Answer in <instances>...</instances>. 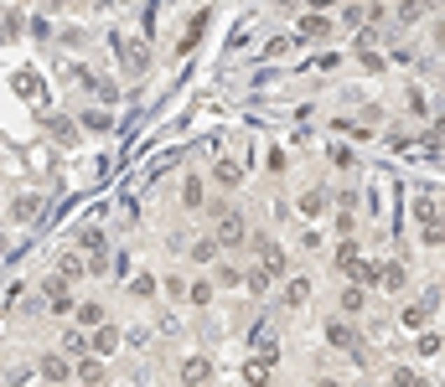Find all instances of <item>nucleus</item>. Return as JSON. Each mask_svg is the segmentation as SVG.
I'll use <instances>...</instances> for the list:
<instances>
[{"mask_svg":"<svg viewBox=\"0 0 445 387\" xmlns=\"http://www.w3.org/2000/svg\"><path fill=\"white\" fill-rule=\"evenodd\" d=\"M213 238H218V248H239L243 238H248V222H243V212L222 207V212H218V228H213Z\"/></svg>","mask_w":445,"mask_h":387,"instance_id":"obj_1","label":"nucleus"},{"mask_svg":"<svg viewBox=\"0 0 445 387\" xmlns=\"http://www.w3.org/2000/svg\"><path fill=\"white\" fill-rule=\"evenodd\" d=\"M414 217H420V238H425V243L430 248H440L445 243V222H440V207H435V196H420V202H414Z\"/></svg>","mask_w":445,"mask_h":387,"instance_id":"obj_2","label":"nucleus"},{"mask_svg":"<svg viewBox=\"0 0 445 387\" xmlns=\"http://www.w3.org/2000/svg\"><path fill=\"white\" fill-rule=\"evenodd\" d=\"M120 326H109V320H99V326L94 330H88V351H94V356H114V351H120Z\"/></svg>","mask_w":445,"mask_h":387,"instance_id":"obj_3","label":"nucleus"},{"mask_svg":"<svg viewBox=\"0 0 445 387\" xmlns=\"http://www.w3.org/2000/svg\"><path fill=\"white\" fill-rule=\"evenodd\" d=\"M337 26L321 16V10H306V16H300V26H295V42H326V36H332Z\"/></svg>","mask_w":445,"mask_h":387,"instance_id":"obj_4","label":"nucleus"},{"mask_svg":"<svg viewBox=\"0 0 445 387\" xmlns=\"http://www.w3.org/2000/svg\"><path fill=\"white\" fill-rule=\"evenodd\" d=\"M114 47H120V57H125V73H146L150 68V47L146 42H125V36H114Z\"/></svg>","mask_w":445,"mask_h":387,"instance_id":"obj_5","label":"nucleus"},{"mask_svg":"<svg viewBox=\"0 0 445 387\" xmlns=\"http://www.w3.org/2000/svg\"><path fill=\"white\" fill-rule=\"evenodd\" d=\"M373 284L388 289V295H399V289H404V263H394V258H388V263H373Z\"/></svg>","mask_w":445,"mask_h":387,"instance_id":"obj_6","label":"nucleus"},{"mask_svg":"<svg viewBox=\"0 0 445 387\" xmlns=\"http://www.w3.org/2000/svg\"><path fill=\"white\" fill-rule=\"evenodd\" d=\"M254 248H259V269L280 279V274H285V248H280V243H269V238H259Z\"/></svg>","mask_w":445,"mask_h":387,"instance_id":"obj_7","label":"nucleus"},{"mask_svg":"<svg viewBox=\"0 0 445 387\" xmlns=\"http://www.w3.org/2000/svg\"><path fill=\"white\" fill-rule=\"evenodd\" d=\"M213 181L222 186V191H233V186H243V166H239V160H228V155H218V166H213Z\"/></svg>","mask_w":445,"mask_h":387,"instance_id":"obj_8","label":"nucleus"},{"mask_svg":"<svg viewBox=\"0 0 445 387\" xmlns=\"http://www.w3.org/2000/svg\"><path fill=\"white\" fill-rule=\"evenodd\" d=\"M207 377H213V362H207V356H187V362H181V382L187 387H202Z\"/></svg>","mask_w":445,"mask_h":387,"instance_id":"obj_9","label":"nucleus"},{"mask_svg":"<svg viewBox=\"0 0 445 387\" xmlns=\"http://www.w3.org/2000/svg\"><path fill=\"white\" fill-rule=\"evenodd\" d=\"M326 341H332L337 351H358V330H352L347 320H332V326H326Z\"/></svg>","mask_w":445,"mask_h":387,"instance_id":"obj_10","label":"nucleus"},{"mask_svg":"<svg viewBox=\"0 0 445 387\" xmlns=\"http://www.w3.org/2000/svg\"><path fill=\"white\" fill-rule=\"evenodd\" d=\"M36 367H42V377H47V382H68V377H73V362H68V356H57V351L42 356Z\"/></svg>","mask_w":445,"mask_h":387,"instance_id":"obj_11","label":"nucleus"},{"mask_svg":"<svg viewBox=\"0 0 445 387\" xmlns=\"http://www.w3.org/2000/svg\"><path fill=\"white\" fill-rule=\"evenodd\" d=\"M36 212H42V196H31V191H21L16 202H10V222H31Z\"/></svg>","mask_w":445,"mask_h":387,"instance_id":"obj_12","label":"nucleus"},{"mask_svg":"<svg viewBox=\"0 0 445 387\" xmlns=\"http://www.w3.org/2000/svg\"><path fill=\"white\" fill-rule=\"evenodd\" d=\"M430 10V0H394V16H399V26H414Z\"/></svg>","mask_w":445,"mask_h":387,"instance_id":"obj_13","label":"nucleus"},{"mask_svg":"<svg viewBox=\"0 0 445 387\" xmlns=\"http://www.w3.org/2000/svg\"><path fill=\"white\" fill-rule=\"evenodd\" d=\"M83 269H88L83 253H62V258H57V274L68 279V284H73V279H83Z\"/></svg>","mask_w":445,"mask_h":387,"instance_id":"obj_14","label":"nucleus"},{"mask_svg":"<svg viewBox=\"0 0 445 387\" xmlns=\"http://www.w3.org/2000/svg\"><path fill=\"white\" fill-rule=\"evenodd\" d=\"M16 93H21V98H31V103H36V98H42V78H36L31 68H21V73H16Z\"/></svg>","mask_w":445,"mask_h":387,"instance_id":"obj_15","label":"nucleus"},{"mask_svg":"<svg viewBox=\"0 0 445 387\" xmlns=\"http://www.w3.org/2000/svg\"><path fill=\"white\" fill-rule=\"evenodd\" d=\"M78 382H83V387H99L104 382V356H99V362H94V356H83V362H78Z\"/></svg>","mask_w":445,"mask_h":387,"instance_id":"obj_16","label":"nucleus"},{"mask_svg":"<svg viewBox=\"0 0 445 387\" xmlns=\"http://www.w3.org/2000/svg\"><path fill=\"white\" fill-rule=\"evenodd\" d=\"M207 26H213V16H207V10H202V16L192 21V31H187V36H181V42H176V52H192V47L202 42V31H207Z\"/></svg>","mask_w":445,"mask_h":387,"instance_id":"obj_17","label":"nucleus"},{"mask_svg":"<svg viewBox=\"0 0 445 387\" xmlns=\"http://www.w3.org/2000/svg\"><path fill=\"white\" fill-rule=\"evenodd\" d=\"M362 305H368L362 284H347V289H342V315H362Z\"/></svg>","mask_w":445,"mask_h":387,"instance_id":"obj_18","label":"nucleus"},{"mask_svg":"<svg viewBox=\"0 0 445 387\" xmlns=\"http://www.w3.org/2000/svg\"><path fill=\"white\" fill-rule=\"evenodd\" d=\"M181 207H187V212H197V207H202V181H197V176L181 181Z\"/></svg>","mask_w":445,"mask_h":387,"instance_id":"obj_19","label":"nucleus"},{"mask_svg":"<svg viewBox=\"0 0 445 387\" xmlns=\"http://www.w3.org/2000/svg\"><path fill=\"white\" fill-rule=\"evenodd\" d=\"M295 207H300V217H321V212H326V196L321 191H300Z\"/></svg>","mask_w":445,"mask_h":387,"instance_id":"obj_20","label":"nucleus"},{"mask_svg":"<svg viewBox=\"0 0 445 387\" xmlns=\"http://www.w3.org/2000/svg\"><path fill=\"white\" fill-rule=\"evenodd\" d=\"M306 300H311V279H290V289H285V305H290V310H300Z\"/></svg>","mask_w":445,"mask_h":387,"instance_id":"obj_21","label":"nucleus"},{"mask_svg":"<svg viewBox=\"0 0 445 387\" xmlns=\"http://www.w3.org/2000/svg\"><path fill=\"white\" fill-rule=\"evenodd\" d=\"M192 258H197V263H213V258H218V238H213V233L197 238V243H192Z\"/></svg>","mask_w":445,"mask_h":387,"instance_id":"obj_22","label":"nucleus"},{"mask_svg":"<svg viewBox=\"0 0 445 387\" xmlns=\"http://www.w3.org/2000/svg\"><path fill=\"white\" fill-rule=\"evenodd\" d=\"M399 320H404V326H409V330H420L425 320H430V300H420V305H409V310H404Z\"/></svg>","mask_w":445,"mask_h":387,"instance_id":"obj_23","label":"nucleus"},{"mask_svg":"<svg viewBox=\"0 0 445 387\" xmlns=\"http://www.w3.org/2000/svg\"><path fill=\"white\" fill-rule=\"evenodd\" d=\"M358 258H362V253H358V243H352V238H342V248H337V269L347 274V269H352Z\"/></svg>","mask_w":445,"mask_h":387,"instance_id":"obj_24","label":"nucleus"},{"mask_svg":"<svg viewBox=\"0 0 445 387\" xmlns=\"http://www.w3.org/2000/svg\"><path fill=\"white\" fill-rule=\"evenodd\" d=\"M213 284H222V289H239V284H243V269H233V263H222V269L213 274Z\"/></svg>","mask_w":445,"mask_h":387,"instance_id":"obj_25","label":"nucleus"},{"mask_svg":"<svg viewBox=\"0 0 445 387\" xmlns=\"http://www.w3.org/2000/svg\"><path fill=\"white\" fill-rule=\"evenodd\" d=\"M187 300H192V305H213V279H197V284H187Z\"/></svg>","mask_w":445,"mask_h":387,"instance_id":"obj_26","label":"nucleus"},{"mask_svg":"<svg viewBox=\"0 0 445 387\" xmlns=\"http://www.w3.org/2000/svg\"><path fill=\"white\" fill-rule=\"evenodd\" d=\"M62 351H68V356H83L88 351V336H83V330H68V336H62Z\"/></svg>","mask_w":445,"mask_h":387,"instance_id":"obj_27","label":"nucleus"},{"mask_svg":"<svg viewBox=\"0 0 445 387\" xmlns=\"http://www.w3.org/2000/svg\"><path fill=\"white\" fill-rule=\"evenodd\" d=\"M129 295H135V300H150V295H155V279H150V274L129 279Z\"/></svg>","mask_w":445,"mask_h":387,"instance_id":"obj_28","label":"nucleus"},{"mask_svg":"<svg viewBox=\"0 0 445 387\" xmlns=\"http://www.w3.org/2000/svg\"><path fill=\"white\" fill-rule=\"evenodd\" d=\"M274 284V274H264V269H259V274H248L243 279V289H248V295H264V289Z\"/></svg>","mask_w":445,"mask_h":387,"instance_id":"obj_29","label":"nucleus"},{"mask_svg":"<svg viewBox=\"0 0 445 387\" xmlns=\"http://www.w3.org/2000/svg\"><path fill=\"white\" fill-rule=\"evenodd\" d=\"M99 320H104V310H99L94 300H88V305H78V326H88V330H94Z\"/></svg>","mask_w":445,"mask_h":387,"instance_id":"obj_30","label":"nucleus"},{"mask_svg":"<svg viewBox=\"0 0 445 387\" xmlns=\"http://www.w3.org/2000/svg\"><path fill=\"white\" fill-rule=\"evenodd\" d=\"M243 377H248V387L269 382V362H259V356H254V362H248V372H243Z\"/></svg>","mask_w":445,"mask_h":387,"instance_id":"obj_31","label":"nucleus"},{"mask_svg":"<svg viewBox=\"0 0 445 387\" xmlns=\"http://www.w3.org/2000/svg\"><path fill=\"white\" fill-rule=\"evenodd\" d=\"M83 124H88V129H109V124H114V114H104V109H88V114H83Z\"/></svg>","mask_w":445,"mask_h":387,"instance_id":"obj_32","label":"nucleus"},{"mask_svg":"<svg viewBox=\"0 0 445 387\" xmlns=\"http://www.w3.org/2000/svg\"><path fill=\"white\" fill-rule=\"evenodd\" d=\"M388 387H425V382L414 377V372H404V367H399V372H388Z\"/></svg>","mask_w":445,"mask_h":387,"instance_id":"obj_33","label":"nucleus"},{"mask_svg":"<svg viewBox=\"0 0 445 387\" xmlns=\"http://www.w3.org/2000/svg\"><path fill=\"white\" fill-rule=\"evenodd\" d=\"M52 135H57L62 145H73V140H78V129L68 124V119H52Z\"/></svg>","mask_w":445,"mask_h":387,"instance_id":"obj_34","label":"nucleus"},{"mask_svg":"<svg viewBox=\"0 0 445 387\" xmlns=\"http://www.w3.org/2000/svg\"><path fill=\"white\" fill-rule=\"evenodd\" d=\"M358 62H362V68H368V73H383V57H378L373 47H362V52H358Z\"/></svg>","mask_w":445,"mask_h":387,"instance_id":"obj_35","label":"nucleus"},{"mask_svg":"<svg viewBox=\"0 0 445 387\" xmlns=\"http://www.w3.org/2000/svg\"><path fill=\"white\" fill-rule=\"evenodd\" d=\"M362 21H368V10H362V6H342V26H362Z\"/></svg>","mask_w":445,"mask_h":387,"instance_id":"obj_36","label":"nucleus"},{"mask_svg":"<svg viewBox=\"0 0 445 387\" xmlns=\"http://www.w3.org/2000/svg\"><path fill=\"white\" fill-rule=\"evenodd\" d=\"M290 47H295V36H274V42H269L264 52H269V57H285V52H290Z\"/></svg>","mask_w":445,"mask_h":387,"instance_id":"obj_37","label":"nucleus"},{"mask_svg":"<svg viewBox=\"0 0 445 387\" xmlns=\"http://www.w3.org/2000/svg\"><path fill=\"white\" fill-rule=\"evenodd\" d=\"M440 145H445V114L430 124V150H440Z\"/></svg>","mask_w":445,"mask_h":387,"instance_id":"obj_38","label":"nucleus"},{"mask_svg":"<svg viewBox=\"0 0 445 387\" xmlns=\"http://www.w3.org/2000/svg\"><path fill=\"white\" fill-rule=\"evenodd\" d=\"M440 351V336H435V330H425V336H420V356H435Z\"/></svg>","mask_w":445,"mask_h":387,"instance_id":"obj_39","label":"nucleus"},{"mask_svg":"<svg viewBox=\"0 0 445 387\" xmlns=\"http://www.w3.org/2000/svg\"><path fill=\"white\" fill-rule=\"evenodd\" d=\"M326 6H337V0H311V10H326Z\"/></svg>","mask_w":445,"mask_h":387,"instance_id":"obj_40","label":"nucleus"},{"mask_svg":"<svg viewBox=\"0 0 445 387\" xmlns=\"http://www.w3.org/2000/svg\"><path fill=\"white\" fill-rule=\"evenodd\" d=\"M316 387H342V382H337V377H321V382H316Z\"/></svg>","mask_w":445,"mask_h":387,"instance_id":"obj_41","label":"nucleus"},{"mask_svg":"<svg viewBox=\"0 0 445 387\" xmlns=\"http://www.w3.org/2000/svg\"><path fill=\"white\" fill-rule=\"evenodd\" d=\"M6 36H10V26H6V21H0V42H6Z\"/></svg>","mask_w":445,"mask_h":387,"instance_id":"obj_42","label":"nucleus"}]
</instances>
